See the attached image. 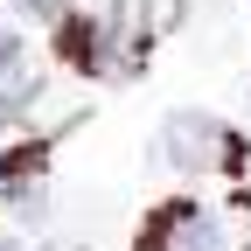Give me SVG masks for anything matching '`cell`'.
<instances>
[{
  "instance_id": "cell-1",
  "label": "cell",
  "mask_w": 251,
  "mask_h": 251,
  "mask_svg": "<svg viewBox=\"0 0 251 251\" xmlns=\"http://www.w3.org/2000/svg\"><path fill=\"white\" fill-rule=\"evenodd\" d=\"M161 153H168L175 175H224V168H244V140L230 133V126H216L209 112H168Z\"/></svg>"
},
{
  "instance_id": "cell-2",
  "label": "cell",
  "mask_w": 251,
  "mask_h": 251,
  "mask_svg": "<svg viewBox=\"0 0 251 251\" xmlns=\"http://www.w3.org/2000/svg\"><path fill=\"white\" fill-rule=\"evenodd\" d=\"M105 28H112V77H126L140 70L153 35L181 28V0H105Z\"/></svg>"
},
{
  "instance_id": "cell-3",
  "label": "cell",
  "mask_w": 251,
  "mask_h": 251,
  "mask_svg": "<svg viewBox=\"0 0 251 251\" xmlns=\"http://www.w3.org/2000/svg\"><path fill=\"white\" fill-rule=\"evenodd\" d=\"M140 251H224V230H216L209 209H196V202H168V209L147 224Z\"/></svg>"
},
{
  "instance_id": "cell-4",
  "label": "cell",
  "mask_w": 251,
  "mask_h": 251,
  "mask_svg": "<svg viewBox=\"0 0 251 251\" xmlns=\"http://www.w3.org/2000/svg\"><path fill=\"white\" fill-rule=\"evenodd\" d=\"M42 175H49V147L42 140L21 147V153H7V161H0V202L21 209V216H35L42 209Z\"/></svg>"
},
{
  "instance_id": "cell-5",
  "label": "cell",
  "mask_w": 251,
  "mask_h": 251,
  "mask_svg": "<svg viewBox=\"0 0 251 251\" xmlns=\"http://www.w3.org/2000/svg\"><path fill=\"white\" fill-rule=\"evenodd\" d=\"M35 56H28V42L21 35H0V105L7 112H21L28 98H35Z\"/></svg>"
},
{
  "instance_id": "cell-6",
  "label": "cell",
  "mask_w": 251,
  "mask_h": 251,
  "mask_svg": "<svg viewBox=\"0 0 251 251\" xmlns=\"http://www.w3.org/2000/svg\"><path fill=\"white\" fill-rule=\"evenodd\" d=\"M14 7H21V14H49V21H56V14H70L63 0H14Z\"/></svg>"
},
{
  "instance_id": "cell-7",
  "label": "cell",
  "mask_w": 251,
  "mask_h": 251,
  "mask_svg": "<svg viewBox=\"0 0 251 251\" xmlns=\"http://www.w3.org/2000/svg\"><path fill=\"white\" fill-rule=\"evenodd\" d=\"M0 251H21V237H0Z\"/></svg>"
},
{
  "instance_id": "cell-8",
  "label": "cell",
  "mask_w": 251,
  "mask_h": 251,
  "mask_svg": "<svg viewBox=\"0 0 251 251\" xmlns=\"http://www.w3.org/2000/svg\"><path fill=\"white\" fill-rule=\"evenodd\" d=\"M244 105H251V91H244Z\"/></svg>"
}]
</instances>
